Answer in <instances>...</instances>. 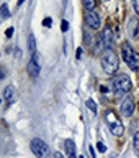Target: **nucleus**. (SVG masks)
<instances>
[{"mask_svg":"<svg viewBox=\"0 0 139 158\" xmlns=\"http://www.w3.org/2000/svg\"><path fill=\"white\" fill-rule=\"evenodd\" d=\"M111 87L116 97H123V96H128V92L131 91L133 82L128 74H118V76L111 79Z\"/></svg>","mask_w":139,"mask_h":158,"instance_id":"1","label":"nucleus"},{"mask_svg":"<svg viewBox=\"0 0 139 158\" xmlns=\"http://www.w3.org/2000/svg\"><path fill=\"white\" fill-rule=\"evenodd\" d=\"M85 104H87L88 110H92L93 114H97V104H95V101H92V99H88V101H87Z\"/></svg>","mask_w":139,"mask_h":158,"instance_id":"17","label":"nucleus"},{"mask_svg":"<svg viewBox=\"0 0 139 158\" xmlns=\"http://www.w3.org/2000/svg\"><path fill=\"white\" fill-rule=\"evenodd\" d=\"M26 71H28V76L31 77V79H36L39 76V73H41V66H39V63H38V59H36V54L31 56V59L28 61Z\"/></svg>","mask_w":139,"mask_h":158,"instance_id":"9","label":"nucleus"},{"mask_svg":"<svg viewBox=\"0 0 139 158\" xmlns=\"http://www.w3.org/2000/svg\"><path fill=\"white\" fill-rule=\"evenodd\" d=\"M28 51L31 56L36 54V38H34V35H28Z\"/></svg>","mask_w":139,"mask_h":158,"instance_id":"13","label":"nucleus"},{"mask_svg":"<svg viewBox=\"0 0 139 158\" xmlns=\"http://www.w3.org/2000/svg\"><path fill=\"white\" fill-rule=\"evenodd\" d=\"M97 150L100 152V153H105V152H106V147H105V143H103V142H98V143H97Z\"/></svg>","mask_w":139,"mask_h":158,"instance_id":"18","label":"nucleus"},{"mask_svg":"<svg viewBox=\"0 0 139 158\" xmlns=\"http://www.w3.org/2000/svg\"><path fill=\"white\" fill-rule=\"evenodd\" d=\"M88 150H90V155H92V158H95V150H93V147H88Z\"/></svg>","mask_w":139,"mask_h":158,"instance_id":"25","label":"nucleus"},{"mask_svg":"<svg viewBox=\"0 0 139 158\" xmlns=\"http://www.w3.org/2000/svg\"><path fill=\"white\" fill-rule=\"evenodd\" d=\"M52 158H66V156H64L61 152H54V153H52Z\"/></svg>","mask_w":139,"mask_h":158,"instance_id":"23","label":"nucleus"},{"mask_svg":"<svg viewBox=\"0 0 139 158\" xmlns=\"http://www.w3.org/2000/svg\"><path fill=\"white\" fill-rule=\"evenodd\" d=\"M121 56H123L125 63L128 64V68H129L131 71L139 73V54L128 43L121 44Z\"/></svg>","mask_w":139,"mask_h":158,"instance_id":"3","label":"nucleus"},{"mask_svg":"<svg viewBox=\"0 0 139 158\" xmlns=\"http://www.w3.org/2000/svg\"><path fill=\"white\" fill-rule=\"evenodd\" d=\"M29 148L34 153L36 158H52V153L49 150V147L46 145V142H43L41 138H33L29 142Z\"/></svg>","mask_w":139,"mask_h":158,"instance_id":"5","label":"nucleus"},{"mask_svg":"<svg viewBox=\"0 0 139 158\" xmlns=\"http://www.w3.org/2000/svg\"><path fill=\"white\" fill-rule=\"evenodd\" d=\"M79 158H85V156H79Z\"/></svg>","mask_w":139,"mask_h":158,"instance_id":"28","label":"nucleus"},{"mask_svg":"<svg viewBox=\"0 0 139 158\" xmlns=\"http://www.w3.org/2000/svg\"><path fill=\"white\" fill-rule=\"evenodd\" d=\"M100 91H102V92H105V94H106V86H102V87H100Z\"/></svg>","mask_w":139,"mask_h":158,"instance_id":"26","label":"nucleus"},{"mask_svg":"<svg viewBox=\"0 0 139 158\" xmlns=\"http://www.w3.org/2000/svg\"><path fill=\"white\" fill-rule=\"evenodd\" d=\"M105 122H106V125H108V128H110V132L113 133V135L120 137L121 133L125 132V127H123L121 120L118 118L116 112L113 110V109H108V110L105 112Z\"/></svg>","mask_w":139,"mask_h":158,"instance_id":"4","label":"nucleus"},{"mask_svg":"<svg viewBox=\"0 0 139 158\" xmlns=\"http://www.w3.org/2000/svg\"><path fill=\"white\" fill-rule=\"evenodd\" d=\"M133 148H134V153L139 156V132H136L133 137Z\"/></svg>","mask_w":139,"mask_h":158,"instance_id":"14","label":"nucleus"},{"mask_svg":"<svg viewBox=\"0 0 139 158\" xmlns=\"http://www.w3.org/2000/svg\"><path fill=\"white\" fill-rule=\"evenodd\" d=\"M129 35H131V38H136L137 35H139V20L137 18H131L129 20Z\"/></svg>","mask_w":139,"mask_h":158,"instance_id":"12","label":"nucleus"},{"mask_svg":"<svg viewBox=\"0 0 139 158\" xmlns=\"http://www.w3.org/2000/svg\"><path fill=\"white\" fill-rule=\"evenodd\" d=\"M113 44H115V35H113V30L110 27H105V30L100 35V48L103 49H111Z\"/></svg>","mask_w":139,"mask_h":158,"instance_id":"6","label":"nucleus"},{"mask_svg":"<svg viewBox=\"0 0 139 158\" xmlns=\"http://www.w3.org/2000/svg\"><path fill=\"white\" fill-rule=\"evenodd\" d=\"M82 3H83V8L85 10H95V0H82Z\"/></svg>","mask_w":139,"mask_h":158,"instance_id":"16","label":"nucleus"},{"mask_svg":"<svg viewBox=\"0 0 139 158\" xmlns=\"http://www.w3.org/2000/svg\"><path fill=\"white\" fill-rule=\"evenodd\" d=\"M85 23L90 30H98L102 27V20L95 10H87L85 12Z\"/></svg>","mask_w":139,"mask_h":158,"instance_id":"8","label":"nucleus"},{"mask_svg":"<svg viewBox=\"0 0 139 158\" xmlns=\"http://www.w3.org/2000/svg\"><path fill=\"white\" fill-rule=\"evenodd\" d=\"M0 13H2V20H7V18L10 17L8 5H7V3H2V7H0Z\"/></svg>","mask_w":139,"mask_h":158,"instance_id":"15","label":"nucleus"},{"mask_svg":"<svg viewBox=\"0 0 139 158\" xmlns=\"http://www.w3.org/2000/svg\"><path fill=\"white\" fill-rule=\"evenodd\" d=\"M134 109H136V104H134V99H133V96H125V99H123V102H121V107H120V110L121 114L125 117H131L133 114H134Z\"/></svg>","mask_w":139,"mask_h":158,"instance_id":"7","label":"nucleus"},{"mask_svg":"<svg viewBox=\"0 0 139 158\" xmlns=\"http://www.w3.org/2000/svg\"><path fill=\"white\" fill-rule=\"evenodd\" d=\"M64 150H66V156H67V158H77L75 143H74L72 138H67V140H64Z\"/></svg>","mask_w":139,"mask_h":158,"instance_id":"11","label":"nucleus"},{"mask_svg":"<svg viewBox=\"0 0 139 158\" xmlns=\"http://www.w3.org/2000/svg\"><path fill=\"white\" fill-rule=\"evenodd\" d=\"M61 30H62V31H67V30H69V22H67V20H62V23H61Z\"/></svg>","mask_w":139,"mask_h":158,"instance_id":"20","label":"nucleus"},{"mask_svg":"<svg viewBox=\"0 0 139 158\" xmlns=\"http://www.w3.org/2000/svg\"><path fill=\"white\" fill-rule=\"evenodd\" d=\"M103 2H108V0H103Z\"/></svg>","mask_w":139,"mask_h":158,"instance_id":"29","label":"nucleus"},{"mask_svg":"<svg viewBox=\"0 0 139 158\" xmlns=\"http://www.w3.org/2000/svg\"><path fill=\"white\" fill-rule=\"evenodd\" d=\"M133 7H134V12L139 17V0H133Z\"/></svg>","mask_w":139,"mask_h":158,"instance_id":"22","label":"nucleus"},{"mask_svg":"<svg viewBox=\"0 0 139 158\" xmlns=\"http://www.w3.org/2000/svg\"><path fill=\"white\" fill-rule=\"evenodd\" d=\"M25 2H26V0H18V5H23Z\"/></svg>","mask_w":139,"mask_h":158,"instance_id":"27","label":"nucleus"},{"mask_svg":"<svg viewBox=\"0 0 139 158\" xmlns=\"http://www.w3.org/2000/svg\"><path fill=\"white\" fill-rule=\"evenodd\" d=\"M51 25H52V20L49 18V17L43 20V27H46V28H49V27H51Z\"/></svg>","mask_w":139,"mask_h":158,"instance_id":"19","label":"nucleus"},{"mask_svg":"<svg viewBox=\"0 0 139 158\" xmlns=\"http://www.w3.org/2000/svg\"><path fill=\"white\" fill-rule=\"evenodd\" d=\"M75 58H77V59H80V58H82V49H80V48L77 49V53H75Z\"/></svg>","mask_w":139,"mask_h":158,"instance_id":"24","label":"nucleus"},{"mask_svg":"<svg viewBox=\"0 0 139 158\" xmlns=\"http://www.w3.org/2000/svg\"><path fill=\"white\" fill-rule=\"evenodd\" d=\"M13 31H15V30H13V27H10V28H7V30H5V36H7V38H12V35H13Z\"/></svg>","mask_w":139,"mask_h":158,"instance_id":"21","label":"nucleus"},{"mask_svg":"<svg viewBox=\"0 0 139 158\" xmlns=\"http://www.w3.org/2000/svg\"><path fill=\"white\" fill-rule=\"evenodd\" d=\"M15 99H17V89H15V86H7L3 89V101L7 106H10V104L15 102Z\"/></svg>","mask_w":139,"mask_h":158,"instance_id":"10","label":"nucleus"},{"mask_svg":"<svg viewBox=\"0 0 139 158\" xmlns=\"http://www.w3.org/2000/svg\"><path fill=\"white\" fill-rule=\"evenodd\" d=\"M102 68L103 71H105L106 74H110V76H113L116 71H118V66H120V59H118L116 53L113 51V49H105L102 54Z\"/></svg>","mask_w":139,"mask_h":158,"instance_id":"2","label":"nucleus"}]
</instances>
